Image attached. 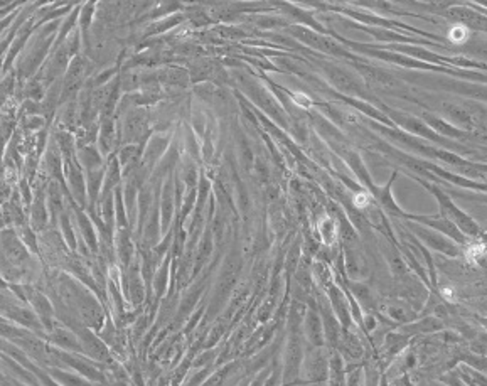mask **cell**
<instances>
[{"label": "cell", "instance_id": "1", "mask_svg": "<svg viewBox=\"0 0 487 386\" xmlns=\"http://www.w3.org/2000/svg\"><path fill=\"white\" fill-rule=\"evenodd\" d=\"M431 192L435 194L436 199H439V203H440L442 216L449 218L450 221L465 234V236H469V238H484V231H482V228L479 226V224H477L472 218L467 216L464 211H460V209L457 208L455 204L445 196V194H442L439 189H433V187H431Z\"/></svg>", "mask_w": 487, "mask_h": 386}, {"label": "cell", "instance_id": "2", "mask_svg": "<svg viewBox=\"0 0 487 386\" xmlns=\"http://www.w3.org/2000/svg\"><path fill=\"white\" fill-rule=\"evenodd\" d=\"M410 229L415 233V236L421 239L426 247L435 250V252H440L447 255V257H459L460 255V248L457 247V243L454 239H450L449 236H445V234H442L439 231H435V229H431L428 226H425V224L421 223H411L410 224Z\"/></svg>", "mask_w": 487, "mask_h": 386}, {"label": "cell", "instance_id": "3", "mask_svg": "<svg viewBox=\"0 0 487 386\" xmlns=\"http://www.w3.org/2000/svg\"><path fill=\"white\" fill-rule=\"evenodd\" d=\"M405 218L410 219V221L421 223V224H425V226L435 229V231L445 234V236H449L450 239H454L457 245H462V247H469V245H470L469 236H465V234L462 233L460 229L445 216L431 218V216H413V214H405Z\"/></svg>", "mask_w": 487, "mask_h": 386}, {"label": "cell", "instance_id": "4", "mask_svg": "<svg viewBox=\"0 0 487 386\" xmlns=\"http://www.w3.org/2000/svg\"><path fill=\"white\" fill-rule=\"evenodd\" d=\"M302 353H304V348H302V343H300L299 332L297 330H294V332L290 334L287 349H285L283 378L287 381H292L295 376L299 374L300 366H302Z\"/></svg>", "mask_w": 487, "mask_h": 386}, {"label": "cell", "instance_id": "5", "mask_svg": "<svg viewBox=\"0 0 487 386\" xmlns=\"http://www.w3.org/2000/svg\"><path fill=\"white\" fill-rule=\"evenodd\" d=\"M319 310L322 312V329H324V341L332 348H339V339H340V327H339V319L335 317L332 307L325 309L324 305H320Z\"/></svg>", "mask_w": 487, "mask_h": 386}, {"label": "cell", "instance_id": "6", "mask_svg": "<svg viewBox=\"0 0 487 386\" xmlns=\"http://www.w3.org/2000/svg\"><path fill=\"white\" fill-rule=\"evenodd\" d=\"M304 334L310 344L314 346H322L324 341V329H322V320L317 310H307L304 317Z\"/></svg>", "mask_w": 487, "mask_h": 386}, {"label": "cell", "instance_id": "7", "mask_svg": "<svg viewBox=\"0 0 487 386\" xmlns=\"http://www.w3.org/2000/svg\"><path fill=\"white\" fill-rule=\"evenodd\" d=\"M329 290V299H330V307H332L335 317L339 319V322L344 325V329H349V324H351V312H349V307H348V300L344 299V294L340 292L337 287H334V285H330L327 287Z\"/></svg>", "mask_w": 487, "mask_h": 386}, {"label": "cell", "instance_id": "8", "mask_svg": "<svg viewBox=\"0 0 487 386\" xmlns=\"http://www.w3.org/2000/svg\"><path fill=\"white\" fill-rule=\"evenodd\" d=\"M383 312L388 315L389 319H393L395 322L400 324H408L411 320L416 319V314L408 304H403L400 300H388L383 304Z\"/></svg>", "mask_w": 487, "mask_h": 386}, {"label": "cell", "instance_id": "9", "mask_svg": "<svg viewBox=\"0 0 487 386\" xmlns=\"http://www.w3.org/2000/svg\"><path fill=\"white\" fill-rule=\"evenodd\" d=\"M309 371V378L312 381H322L327 379V361L320 353H314L309 358V363L305 364Z\"/></svg>", "mask_w": 487, "mask_h": 386}, {"label": "cell", "instance_id": "10", "mask_svg": "<svg viewBox=\"0 0 487 386\" xmlns=\"http://www.w3.org/2000/svg\"><path fill=\"white\" fill-rule=\"evenodd\" d=\"M349 288L353 290L354 297L359 300V302L366 304V307H373L374 305V295L373 290H371L366 283L361 282H349Z\"/></svg>", "mask_w": 487, "mask_h": 386}, {"label": "cell", "instance_id": "11", "mask_svg": "<svg viewBox=\"0 0 487 386\" xmlns=\"http://www.w3.org/2000/svg\"><path fill=\"white\" fill-rule=\"evenodd\" d=\"M327 369L330 371V383L337 384V383H343L344 379V363H343V358H340L339 353H332L330 356L329 363H327Z\"/></svg>", "mask_w": 487, "mask_h": 386}, {"label": "cell", "instance_id": "12", "mask_svg": "<svg viewBox=\"0 0 487 386\" xmlns=\"http://www.w3.org/2000/svg\"><path fill=\"white\" fill-rule=\"evenodd\" d=\"M442 329V322L440 320H436L433 317H428V319H423L420 324H408V327H405L403 330H408V332H435V330H440Z\"/></svg>", "mask_w": 487, "mask_h": 386}, {"label": "cell", "instance_id": "13", "mask_svg": "<svg viewBox=\"0 0 487 386\" xmlns=\"http://www.w3.org/2000/svg\"><path fill=\"white\" fill-rule=\"evenodd\" d=\"M319 229H320V234H322L324 242L329 245L339 238V233L335 231V221H332L330 218H324L319 224Z\"/></svg>", "mask_w": 487, "mask_h": 386}, {"label": "cell", "instance_id": "14", "mask_svg": "<svg viewBox=\"0 0 487 386\" xmlns=\"http://www.w3.org/2000/svg\"><path fill=\"white\" fill-rule=\"evenodd\" d=\"M450 39L454 42H464L467 39V29L464 26H455L450 31Z\"/></svg>", "mask_w": 487, "mask_h": 386}]
</instances>
